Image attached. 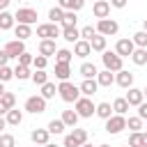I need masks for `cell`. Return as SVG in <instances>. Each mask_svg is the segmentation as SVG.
Instances as JSON below:
<instances>
[{"label": "cell", "instance_id": "6da1fadb", "mask_svg": "<svg viewBox=\"0 0 147 147\" xmlns=\"http://www.w3.org/2000/svg\"><path fill=\"white\" fill-rule=\"evenodd\" d=\"M57 92H60L62 101H67V103H76V101L80 99V87L74 85V83H69V80H60Z\"/></svg>", "mask_w": 147, "mask_h": 147}, {"label": "cell", "instance_id": "7a4b0ae2", "mask_svg": "<svg viewBox=\"0 0 147 147\" xmlns=\"http://www.w3.org/2000/svg\"><path fill=\"white\" fill-rule=\"evenodd\" d=\"M96 32L103 34V37H113V34L119 32V23H117L115 18H99V23H96Z\"/></svg>", "mask_w": 147, "mask_h": 147}, {"label": "cell", "instance_id": "3957f363", "mask_svg": "<svg viewBox=\"0 0 147 147\" xmlns=\"http://www.w3.org/2000/svg\"><path fill=\"white\" fill-rule=\"evenodd\" d=\"M122 60H124V57H119L115 51H103V55H101L103 67H106L108 71H115V74L122 69Z\"/></svg>", "mask_w": 147, "mask_h": 147}, {"label": "cell", "instance_id": "277c9868", "mask_svg": "<svg viewBox=\"0 0 147 147\" xmlns=\"http://www.w3.org/2000/svg\"><path fill=\"white\" fill-rule=\"evenodd\" d=\"M76 113H78V117H92V115H96V106L90 96H80L76 101Z\"/></svg>", "mask_w": 147, "mask_h": 147}, {"label": "cell", "instance_id": "5b68a950", "mask_svg": "<svg viewBox=\"0 0 147 147\" xmlns=\"http://www.w3.org/2000/svg\"><path fill=\"white\" fill-rule=\"evenodd\" d=\"M85 142H87V131L85 129H76L74 126V131L69 136H64V147H80Z\"/></svg>", "mask_w": 147, "mask_h": 147}, {"label": "cell", "instance_id": "8992f818", "mask_svg": "<svg viewBox=\"0 0 147 147\" xmlns=\"http://www.w3.org/2000/svg\"><path fill=\"white\" fill-rule=\"evenodd\" d=\"M25 110H28V113H32V115L44 113V110H46V99H44L41 94L28 96V99H25Z\"/></svg>", "mask_w": 147, "mask_h": 147}, {"label": "cell", "instance_id": "52a82bcc", "mask_svg": "<svg viewBox=\"0 0 147 147\" xmlns=\"http://www.w3.org/2000/svg\"><path fill=\"white\" fill-rule=\"evenodd\" d=\"M60 34H62V30L57 28V23H41L37 28V37H41V39H57Z\"/></svg>", "mask_w": 147, "mask_h": 147}, {"label": "cell", "instance_id": "ba28073f", "mask_svg": "<svg viewBox=\"0 0 147 147\" xmlns=\"http://www.w3.org/2000/svg\"><path fill=\"white\" fill-rule=\"evenodd\" d=\"M122 129H126V117H124V115H117V113H115V115H110V117L106 119V131H108V133L115 136V133H119Z\"/></svg>", "mask_w": 147, "mask_h": 147}, {"label": "cell", "instance_id": "9c48e42d", "mask_svg": "<svg viewBox=\"0 0 147 147\" xmlns=\"http://www.w3.org/2000/svg\"><path fill=\"white\" fill-rule=\"evenodd\" d=\"M14 18H16L18 23L32 25V23H37V11H34V9H30V7H21V9L14 14Z\"/></svg>", "mask_w": 147, "mask_h": 147}, {"label": "cell", "instance_id": "30bf717a", "mask_svg": "<svg viewBox=\"0 0 147 147\" xmlns=\"http://www.w3.org/2000/svg\"><path fill=\"white\" fill-rule=\"evenodd\" d=\"M136 51V44H133V39H119L117 41V46H115V53L119 55V57H131V53Z\"/></svg>", "mask_w": 147, "mask_h": 147}, {"label": "cell", "instance_id": "8fae6325", "mask_svg": "<svg viewBox=\"0 0 147 147\" xmlns=\"http://www.w3.org/2000/svg\"><path fill=\"white\" fill-rule=\"evenodd\" d=\"M5 51H7L9 57H16V60H18V55L25 53V44H23V39H14V41H9V44L5 46Z\"/></svg>", "mask_w": 147, "mask_h": 147}, {"label": "cell", "instance_id": "7c38bea8", "mask_svg": "<svg viewBox=\"0 0 147 147\" xmlns=\"http://www.w3.org/2000/svg\"><path fill=\"white\" fill-rule=\"evenodd\" d=\"M92 14H94L96 18H108V14H110V2H108V0H96L94 7H92Z\"/></svg>", "mask_w": 147, "mask_h": 147}, {"label": "cell", "instance_id": "4fadbf2b", "mask_svg": "<svg viewBox=\"0 0 147 147\" xmlns=\"http://www.w3.org/2000/svg\"><path fill=\"white\" fill-rule=\"evenodd\" d=\"M115 83H117L119 87L129 90V87H133V74H131V71H124V69H119V71H117V76H115Z\"/></svg>", "mask_w": 147, "mask_h": 147}, {"label": "cell", "instance_id": "5bb4252c", "mask_svg": "<svg viewBox=\"0 0 147 147\" xmlns=\"http://www.w3.org/2000/svg\"><path fill=\"white\" fill-rule=\"evenodd\" d=\"M124 99L129 101V106H140V103L145 101V92L138 90V87H129V92H126Z\"/></svg>", "mask_w": 147, "mask_h": 147}, {"label": "cell", "instance_id": "9a60e30c", "mask_svg": "<svg viewBox=\"0 0 147 147\" xmlns=\"http://www.w3.org/2000/svg\"><path fill=\"white\" fill-rule=\"evenodd\" d=\"M48 138H51V131H48V129H34V131L30 133V140H32L34 145H41V147L48 142Z\"/></svg>", "mask_w": 147, "mask_h": 147}, {"label": "cell", "instance_id": "2e32d148", "mask_svg": "<svg viewBox=\"0 0 147 147\" xmlns=\"http://www.w3.org/2000/svg\"><path fill=\"white\" fill-rule=\"evenodd\" d=\"M74 53H76L78 57H87V55L92 53V44H90L87 39H78V41L74 44Z\"/></svg>", "mask_w": 147, "mask_h": 147}, {"label": "cell", "instance_id": "e0dca14e", "mask_svg": "<svg viewBox=\"0 0 147 147\" xmlns=\"http://www.w3.org/2000/svg\"><path fill=\"white\" fill-rule=\"evenodd\" d=\"M96 83H99V87H110L115 83V71H108V69L99 71L96 74Z\"/></svg>", "mask_w": 147, "mask_h": 147}, {"label": "cell", "instance_id": "ac0fdd59", "mask_svg": "<svg viewBox=\"0 0 147 147\" xmlns=\"http://www.w3.org/2000/svg\"><path fill=\"white\" fill-rule=\"evenodd\" d=\"M80 94H85V96H92V94H96V90H99V83L94 80V78H85L80 85Z\"/></svg>", "mask_w": 147, "mask_h": 147}, {"label": "cell", "instance_id": "d6986e66", "mask_svg": "<svg viewBox=\"0 0 147 147\" xmlns=\"http://www.w3.org/2000/svg\"><path fill=\"white\" fill-rule=\"evenodd\" d=\"M39 53L41 55H55L57 53V48H55V39H41L39 41Z\"/></svg>", "mask_w": 147, "mask_h": 147}, {"label": "cell", "instance_id": "ffe728a7", "mask_svg": "<svg viewBox=\"0 0 147 147\" xmlns=\"http://www.w3.org/2000/svg\"><path fill=\"white\" fill-rule=\"evenodd\" d=\"M85 0H57V7H62L64 11H78L83 9Z\"/></svg>", "mask_w": 147, "mask_h": 147}, {"label": "cell", "instance_id": "44dd1931", "mask_svg": "<svg viewBox=\"0 0 147 147\" xmlns=\"http://www.w3.org/2000/svg\"><path fill=\"white\" fill-rule=\"evenodd\" d=\"M62 39H67L69 44H76V41L80 39V30H76V25L62 28Z\"/></svg>", "mask_w": 147, "mask_h": 147}, {"label": "cell", "instance_id": "7402d4cb", "mask_svg": "<svg viewBox=\"0 0 147 147\" xmlns=\"http://www.w3.org/2000/svg\"><path fill=\"white\" fill-rule=\"evenodd\" d=\"M69 76H71L69 64H67V62H55V78H60V80H69Z\"/></svg>", "mask_w": 147, "mask_h": 147}, {"label": "cell", "instance_id": "603a6c76", "mask_svg": "<svg viewBox=\"0 0 147 147\" xmlns=\"http://www.w3.org/2000/svg\"><path fill=\"white\" fill-rule=\"evenodd\" d=\"M129 108H131V106H129V101H126L124 96H119V99L113 101V113H117V115H126Z\"/></svg>", "mask_w": 147, "mask_h": 147}, {"label": "cell", "instance_id": "cb8c5ba5", "mask_svg": "<svg viewBox=\"0 0 147 147\" xmlns=\"http://www.w3.org/2000/svg\"><path fill=\"white\" fill-rule=\"evenodd\" d=\"M7 124H11V126H18L21 122H23V113L18 110V108H11V110H7Z\"/></svg>", "mask_w": 147, "mask_h": 147}, {"label": "cell", "instance_id": "d4e9b609", "mask_svg": "<svg viewBox=\"0 0 147 147\" xmlns=\"http://www.w3.org/2000/svg\"><path fill=\"white\" fill-rule=\"evenodd\" d=\"M69 129H74L76 124H78V113L76 110H62V117H60Z\"/></svg>", "mask_w": 147, "mask_h": 147}, {"label": "cell", "instance_id": "484cf974", "mask_svg": "<svg viewBox=\"0 0 147 147\" xmlns=\"http://www.w3.org/2000/svg\"><path fill=\"white\" fill-rule=\"evenodd\" d=\"M131 60H133V64H136V67L147 64V48H136V51L131 53Z\"/></svg>", "mask_w": 147, "mask_h": 147}, {"label": "cell", "instance_id": "4316f807", "mask_svg": "<svg viewBox=\"0 0 147 147\" xmlns=\"http://www.w3.org/2000/svg\"><path fill=\"white\" fill-rule=\"evenodd\" d=\"M14 14H9L7 9L5 11H0V30H11L14 28Z\"/></svg>", "mask_w": 147, "mask_h": 147}, {"label": "cell", "instance_id": "83f0119b", "mask_svg": "<svg viewBox=\"0 0 147 147\" xmlns=\"http://www.w3.org/2000/svg\"><path fill=\"white\" fill-rule=\"evenodd\" d=\"M78 71H80V76H83V78H94V76L99 74V71H96V67H94V62H83Z\"/></svg>", "mask_w": 147, "mask_h": 147}, {"label": "cell", "instance_id": "f1b7e54d", "mask_svg": "<svg viewBox=\"0 0 147 147\" xmlns=\"http://www.w3.org/2000/svg\"><path fill=\"white\" fill-rule=\"evenodd\" d=\"M90 44H92V51H99V53H103V51H106V37H103V34H99V32L90 39Z\"/></svg>", "mask_w": 147, "mask_h": 147}, {"label": "cell", "instance_id": "f546056e", "mask_svg": "<svg viewBox=\"0 0 147 147\" xmlns=\"http://www.w3.org/2000/svg\"><path fill=\"white\" fill-rule=\"evenodd\" d=\"M96 115H99L101 119H108V117L113 115V106H110L108 101H101V103H96Z\"/></svg>", "mask_w": 147, "mask_h": 147}, {"label": "cell", "instance_id": "4dcf8cb0", "mask_svg": "<svg viewBox=\"0 0 147 147\" xmlns=\"http://www.w3.org/2000/svg\"><path fill=\"white\" fill-rule=\"evenodd\" d=\"M14 34H16L18 39H23V41H25V39L32 34V30H30V25H25V23H18V25L14 28Z\"/></svg>", "mask_w": 147, "mask_h": 147}, {"label": "cell", "instance_id": "1f68e13d", "mask_svg": "<svg viewBox=\"0 0 147 147\" xmlns=\"http://www.w3.org/2000/svg\"><path fill=\"white\" fill-rule=\"evenodd\" d=\"M55 92H57L55 83H51V80H48V83H44V85H41V96H44L46 101H48V99H53V96H55Z\"/></svg>", "mask_w": 147, "mask_h": 147}, {"label": "cell", "instance_id": "d6a6232c", "mask_svg": "<svg viewBox=\"0 0 147 147\" xmlns=\"http://www.w3.org/2000/svg\"><path fill=\"white\" fill-rule=\"evenodd\" d=\"M131 39H133L136 48H147V32H145V30H138Z\"/></svg>", "mask_w": 147, "mask_h": 147}, {"label": "cell", "instance_id": "836d02e7", "mask_svg": "<svg viewBox=\"0 0 147 147\" xmlns=\"http://www.w3.org/2000/svg\"><path fill=\"white\" fill-rule=\"evenodd\" d=\"M48 18H51V23H62V18H64V9H62V7H53V9H48Z\"/></svg>", "mask_w": 147, "mask_h": 147}, {"label": "cell", "instance_id": "e575fe53", "mask_svg": "<svg viewBox=\"0 0 147 147\" xmlns=\"http://www.w3.org/2000/svg\"><path fill=\"white\" fill-rule=\"evenodd\" d=\"M14 78H18V80H28V78H32V74H30V69H28V67L16 64V69H14Z\"/></svg>", "mask_w": 147, "mask_h": 147}, {"label": "cell", "instance_id": "d590c367", "mask_svg": "<svg viewBox=\"0 0 147 147\" xmlns=\"http://www.w3.org/2000/svg\"><path fill=\"white\" fill-rule=\"evenodd\" d=\"M71 57H74V53L69 51V48H57V53H55V60L57 62H71Z\"/></svg>", "mask_w": 147, "mask_h": 147}, {"label": "cell", "instance_id": "8d00e7d4", "mask_svg": "<svg viewBox=\"0 0 147 147\" xmlns=\"http://www.w3.org/2000/svg\"><path fill=\"white\" fill-rule=\"evenodd\" d=\"M32 83H34V85H44V83H48V74H46V69H37V71L32 74Z\"/></svg>", "mask_w": 147, "mask_h": 147}, {"label": "cell", "instance_id": "74e56055", "mask_svg": "<svg viewBox=\"0 0 147 147\" xmlns=\"http://www.w3.org/2000/svg\"><path fill=\"white\" fill-rule=\"evenodd\" d=\"M64 129H67V124H64L62 119H51V122H48V131H51V133H55V136H57V133H62Z\"/></svg>", "mask_w": 147, "mask_h": 147}, {"label": "cell", "instance_id": "f35d334b", "mask_svg": "<svg viewBox=\"0 0 147 147\" xmlns=\"http://www.w3.org/2000/svg\"><path fill=\"white\" fill-rule=\"evenodd\" d=\"M129 147H145V140H142V133H140V131H133V133H131Z\"/></svg>", "mask_w": 147, "mask_h": 147}, {"label": "cell", "instance_id": "ab89813d", "mask_svg": "<svg viewBox=\"0 0 147 147\" xmlns=\"http://www.w3.org/2000/svg\"><path fill=\"white\" fill-rule=\"evenodd\" d=\"M76 21H78V16H76V11H64V18H62V28H69V25H76Z\"/></svg>", "mask_w": 147, "mask_h": 147}, {"label": "cell", "instance_id": "60d3db41", "mask_svg": "<svg viewBox=\"0 0 147 147\" xmlns=\"http://www.w3.org/2000/svg\"><path fill=\"white\" fill-rule=\"evenodd\" d=\"M0 101H2V103H5V106H7V110H11V108H14V106H16V96H14V94H11V92H5V94H2V96H0Z\"/></svg>", "mask_w": 147, "mask_h": 147}, {"label": "cell", "instance_id": "b9f144b4", "mask_svg": "<svg viewBox=\"0 0 147 147\" xmlns=\"http://www.w3.org/2000/svg\"><path fill=\"white\" fill-rule=\"evenodd\" d=\"M126 129L140 131V129H142V117H129V119H126Z\"/></svg>", "mask_w": 147, "mask_h": 147}, {"label": "cell", "instance_id": "7bdbcfd3", "mask_svg": "<svg viewBox=\"0 0 147 147\" xmlns=\"http://www.w3.org/2000/svg\"><path fill=\"white\" fill-rule=\"evenodd\" d=\"M0 147H16V140L11 133H0Z\"/></svg>", "mask_w": 147, "mask_h": 147}, {"label": "cell", "instance_id": "ee69618b", "mask_svg": "<svg viewBox=\"0 0 147 147\" xmlns=\"http://www.w3.org/2000/svg\"><path fill=\"white\" fill-rule=\"evenodd\" d=\"M46 64H48V57H46V55H41V53L34 55V62H32L34 69H46Z\"/></svg>", "mask_w": 147, "mask_h": 147}, {"label": "cell", "instance_id": "f6af8a7d", "mask_svg": "<svg viewBox=\"0 0 147 147\" xmlns=\"http://www.w3.org/2000/svg\"><path fill=\"white\" fill-rule=\"evenodd\" d=\"M11 78H14V69H9L7 64H5V67H0V80H2V83H7V80H11Z\"/></svg>", "mask_w": 147, "mask_h": 147}, {"label": "cell", "instance_id": "bcb514c9", "mask_svg": "<svg viewBox=\"0 0 147 147\" xmlns=\"http://www.w3.org/2000/svg\"><path fill=\"white\" fill-rule=\"evenodd\" d=\"M94 34H96V28H92V25H85V28L80 30V39H87V41H90Z\"/></svg>", "mask_w": 147, "mask_h": 147}, {"label": "cell", "instance_id": "7dc6e473", "mask_svg": "<svg viewBox=\"0 0 147 147\" xmlns=\"http://www.w3.org/2000/svg\"><path fill=\"white\" fill-rule=\"evenodd\" d=\"M32 62H34V57H32L30 53H21V55H18V64H23V67H30Z\"/></svg>", "mask_w": 147, "mask_h": 147}, {"label": "cell", "instance_id": "c3c4849f", "mask_svg": "<svg viewBox=\"0 0 147 147\" xmlns=\"http://www.w3.org/2000/svg\"><path fill=\"white\" fill-rule=\"evenodd\" d=\"M108 2H110V7H115V9H124L129 0H108Z\"/></svg>", "mask_w": 147, "mask_h": 147}, {"label": "cell", "instance_id": "681fc988", "mask_svg": "<svg viewBox=\"0 0 147 147\" xmlns=\"http://www.w3.org/2000/svg\"><path fill=\"white\" fill-rule=\"evenodd\" d=\"M138 117H142V119H147V103L142 101L140 106H138Z\"/></svg>", "mask_w": 147, "mask_h": 147}, {"label": "cell", "instance_id": "f907efd6", "mask_svg": "<svg viewBox=\"0 0 147 147\" xmlns=\"http://www.w3.org/2000/svg\"><path fill=\"white\" fill-rule=\"evenodd\" d=\"M7 60H9V55H7V51L2 48V51H0V67H5V64H7Z\"/></svg>", "mask_w": 147, "mask_h": 147}, {"label": "cell", "instance_id": "816d5d0a", "mask_svg": "<svg viewBox=\"0 0 147 147\" xmlns=\"http://www.w3.org/2000/svg\"><path fill=\"white\" fill-rule=\"evenodd\" d=\"M9 2H11V0H0V11H5V9L9 7Z\"/></svg>", "mask_w": 147, "mask_h": 147}, {"label": "cell", "instance_id": "f5cc1de1", "mask_svg": "<svg viewBox=\"0 0 147 147\" xmlns=\"http://www.w3.org/2000/svg\"><path fill=\"white\" fill-rule=\"evenodd\" d=\"M5 126H7V119L0 115V133H2V129H5Z\"/></svg>", "mask_w": 147, "mask_h": 147}, {"label": "cell", "instance_id": "db71d44e", "mask_svg": "<svg viewBox=\"0 0 147 147\" xmlns=\"http://www.w3.org/2000/svg\"><path fill=\"white\" fill-rule=\"evenodd\" d=\"M5 113H7V106H5L2 101H0V115H5Z\"/></svg>", "mask_w": 147, "mask_h": 147}, {"label": "cell", "instance_id": "11a10c76", "mask_svg": "<svg viewBox=\"0 0 147 147\" xmlns=\"http://www.w3.org/2000/svg\"><path fill=\"white\" fill-rule=\"evenodd\" d=\"M5 92H7V90H5V83H2V80H0V96H2V94H5Z\"/></svg>", "mask_w": 147, "mask_h": 147}, {"label": "cell", "instance_id": "9f6ffc18", "mask_svg": "<svg viewBox=\"0 0 147 147\" xmlns=\"http://www.w3.org/2000/svg\"><path fill=\"white\" fill-rule=\"evenodd\" d=\"M142 140H145V147H147V131L142 133Z\"/></svg>", "mask_w": 147, "mask_h": 147}, {"label": "cell", "instance_id": "6f0895ef", "mask_svg": "<svg viewBox=\"0 0 147 147\" xmlns=\"http://www.w3.org/2000/svg\"><path fill=\"white\" fill-rule=\"evenodd\" d=\"M142 30H145V32H147V18H145V21H142Z\"/></svg>", "mask_w": 147, "mask_h": 147}, {"label": "cell", "instance_id": "680465c9", "mask_svg": "<svg viewBox=\"0 0 147 147\" xmlns=\"http://www.w3.org/2000/svg\"><path fill=\"white\" fill-rule=\"evenodd\" d=\"M44 147H57V145H53V142H46V145H44Z\"/></svg>", "mask_w": 147, "mask_h": 147}, {"label": "cell", "instance_id": "91938a15", "mask_svg": "<svg viewBox=\"0 0 147 147\" xmlns=\"http://www.w3.org/2000/svg\"><path fill=\"white\" fill-rule=\"evenodd\" d=\"M80 147H92V145H87V142H85V145H80Z\"/></svg>", "mask_w": 147, "mask_h": 147}, {"label": "cell", "instance_id": "94428289", "mask_svg": "<svg viewBox=\"0 0 147 147\" xmlns=\"http://www.w3.org/2000/svg\"><path fill=\"white\" fill-rule=\"evenodd\" d=\"M142 92H145V96H147V87H145V90H142Z\"/></svg>", "mask_w": 147, "mask_h": 147}, {"label": "cell", "instance_id": "6125c7cd", "mask_svg": "<svg viewBox=\"0 0 147 147\" xmlns=\"http://www.w3.org/2000/svg\"><path fill=\"white\" fill-rule=\"evenodd\" d=\"M99 147H110V145H99Z\"/></svg>", "mask_w": 147, "mask_h": 147}, {"label": "cell", "instance_id": "be15d7a7", "mask_svg": "<svg viewBox=\"0 0 147 147\" xmlns=\"http://www.w3.org/2000/svg\"><path fill=\"white\" fill-rule=\"evenodd\" d=\"M124 147H129V145H124Z\"/></svg>", "mask_w": 147, "mask_h": 147}]
</instances>
